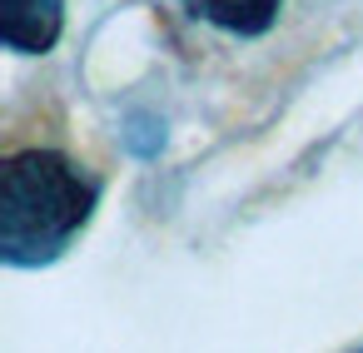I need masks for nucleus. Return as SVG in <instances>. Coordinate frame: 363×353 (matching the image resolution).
<instances>
[{
	"label": "nucleus",
	"instance_id": "7ed1b4c3",
	"mask_svg": "<svg viewBox=\"0 0 363 353\" xmlns=\"http://www.w3.org/2000/svg\"><path fill=\"white\" fill-rule=\"evenodd\" d=\"M194 21H209L229 35H264L279 21L284 0H184Z\"/></svg>",
	"mask_w": 363,
	"mask_h": 353
},
{
	"label": "nucleus",
	"instance_id": "f257e3e1",
	"mask_svg": "<svg viewBox=\"0 0 363 353\" xmlns=\"http://www.w3.org/2000/svg\"><path fill=\"white\" fill-rule=\"evenodd\" d=\"M100 184L60 150H21L0 169V259L40 269L90 224Z\"/></svg>",
	"mask_w": 363,
	"mask_h": 353
},
{
	"label": "nucleus",
	"instance_id": "f03ea898",
	"mask_svg": "<svg viewBox=\"0 0 363 353\" xmlns=\"http://www.w3.org/2000/svg\"><path fill=\"white\" fill-rule=\"evenodd\" d=\"M65 30V0H0V40L21 55L55 50Z\"/></svg>",
	"mask_w": 363,
	"mask_h": 353
},
{
	"label": "nucleus",
	"instance_id": "20e7f679",
	"mask_svg": "<svg viewBox=\"0 0 363 353\" xmlns=\"http://www.w3.org/2000/svg\"><path fill=\"white\" fill-rule=\"evenodd\" d=\"M125 145H130L135 155H145V159H150V155H160V150H164V125H155V120H145V115H140V120L125 130Z\"/></svg>",
	"mask_w": 363,
	"mask_h": 353
}]
</instances>
